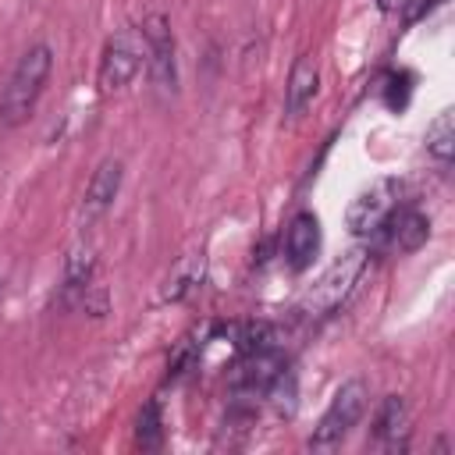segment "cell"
<instances>
[{"mask_svg": "<svg viewBox=\"0 0 455 455\" xmlns=\"http://www.w3.org/2000/svg\"><path fill=\"white\" fill-rule=\"evenodd\" d=\"M53 71V50L46 43H32L18 64L11 68L4 89H0V128H18L21 121H28V114L36 110L46 78Z\"/></svg>", "mask_w": 455, "mask_h": 455, "instance_id": "1", "label": "cell"}, {"mask_svg": "<svg viewBox=\"0 0 455 455\" xmlns=\"http://www.w3.org/2000/svg\"><path fill=\"white\" fill-rule=\"evenodd\" d=\"M366 259H370V249H366V245H355V249H348L345 256H338V259L313 281V288L302 295L299 309H302L306 316H331V313L352 295V288L359 284V277H363V270H366Z\"/></svg>", "mask_w": 455, "mask_h": 455, "instance_id": "2", "label": "cell"}, {"mask_svg": "<svg viewBox=\"0 0 455 455\" xmlns=\"http://www.w3.org/2000/svg\"><path fill=\"white\" fill-rule=\"evenodd\" d=\"M366 405H370V387H366V380H359V377L345 380V384L334 391L331 405L323 409L320 423L313 427L309 448H313V451H334V448H341V441H345V437L359 427V419L366 416Z\"/></svg>", "mask_w": 455, "mask_h": 455, "instance_id": "3", "label": "cell"}, {"mask_svg": "<svg viewBox=\"0 0 455 455\" xmlns=\"http://www.w3.org/2000/svg\"><path fill=\"white\" fill-rule=\"evenodd\" d=\"M142 68H146V39H142V28L124 25V28H117V32L103 43L96 85H100L103 96L121 92Z\"/></svg>", "mask_w": 455, "mask_h": 455, "instance_id": "4", "label": "cell"}, {"mask_svg": "<svg viewBox=\"0 0 455 455\" xmlns=\"http://www.w3.org/2000/svg\"><path fill=\"white\" fill-rule=\"evenodd\" d=\"M402 206V181L398 178H380L373 181L370 188H363L352 203H348V213H345V224L355 238H366L373 242L380 235V228L387 224V217Z\"/></svg>", "mask_w": 455, "mask_h": 455, "instance_id": "5", "label": "cell"}, {"mask_svg": "<svg viewBox=\"0 0 455 455\" xmlns=\"http://www.w3.org/2000/svg\"><path fill=\"white\" fill-rule=\"evenodd\" d=\"M139 28L146 39V71H149L153 89L160 96H174V89H178V46H174L171 21L164 14H146V21Z\"/></svg>", "mask_w": 455, "mask_h": 455, "instance_id": "6", "label": "cell"}, {"mask_svg": "<svg viewBox=\"0 0 455 455\" xmlns=\"http://www.w3.org/2000/svg\"><path fill=\"white\" fill-rule=\"evenodd\" d=\"M409 434H412V427H409V405H405V398L402 395H387L377 405V412H373L370 444L380 448V451H387V455H395V451H405L409 448Z\"/></svg>", "mask_w": 455, "mask_h": 455, "instance_id": "7", "label": "cell"}, {"mask_svg": "<svg viewBox=\"0 0 455 455\" xmlns=\"http://www.w3.org/2000/svg\"><path fill=\"white\" fill-rule=\"evenodd\" d=\"M121 181H124V164H121L117 156L100 160V167L92 171V178H89V185H85V196H82V220H85V224L100 220V217L114 206V199H117V192H121Z\"/></svg>", "mask_w": 455, "mask_h": 455, "instance_id": "8", "label": "cell"}, {"mask_svg": "<svg viewBox=\"0 0 455 455\" xmlns=\"http://www.w3.org/2000/svg\"><path fill=\"white\" fill-rule=\"evenodd\" d=\"M427 238H430V220H427V213L416 210V206H409V203H402V206L387 217V224L380 228V235H377L373 242H384V245H391V249H398V252H416Z\"/></svg>", "mask_w": 455, "mask_h": 455, "instance_id": "9", "label": "cell"}, {"mask_svg": "<svg viewBox=\"0 0 455 455\" xmlns=\"http://www.w3.org/2000/svg\"><path fill=\"white\" fill-rule=\"evenodd\" d=\"M320 252V220L316 213L302 210L288 220V231H284V259L291 270H306L313 263V256Z\"/></svg>", "mask_w": 455, "mask_h": 455, "instance_id": "10", "label": "cell"}, {"mask_svg": "<svg viewBox=\"0 0 455 455\" xmlns=\"http://www.w3.org/2000/svg\"><path fill=\"white\" fill-rule=\"evenodd\" d=\"M320 92V68L309 53L295 57L291 71H288V85H284V114L288 117H302L306 107L316 100Z\"/></svg>", "mask_w": 455, "mask_h": 455, "instance_id": "11", "label": "cell"}, {"mask_svg": "<svg viewBox=\"0 0 455 455\" xmlns=\"http://www.w3.org/2000/svg\"><path fill=\"white\" fill-rule=\"evenodd\" d=\"M92 274H96V252H92V245H85V242L71 245L68 256H64V277H60L64 302H75L78 295L85 299V291L92 288Z\"/></svg>", "mask_w": 455, "mask_h": 455, "instance_id": "12", "label": "cell"}, {"mask_svg": "<svg viewBox=\"0 0 455 455\" xmlns=\"http://www.w3.org/2000/svg\"><path fill=\"white\" fill-rule=\"evenodd\" d=\"M427 153H430L441 167L451 164V156H455V117H451V110H441V114L427 124Z\"/></svg>", "mask_w": 455, "mask_h": 455, "instance_id": "13", "label": "cell"}, {"mask_svg": "<svg viewBox=\"0 0 455 455\" xmlns=\"http://www.w3.org/2000/svg\"><path fill=\"white\" fill-rule=\"evenodd\" d=\"M135 444L142 451H156L164 444V409H160V398H149L142 409H139V419H135Z\"/></svg>", "mask_w": 455, "mask_h": 455, "instance_id": "14", "label": "cell"}, {"mask_svg": "<svg viewBox=\"0 0 455 455\" xmlns=\"http://www.w3.org/2000/svg\"><path fill=\"white\" fill-rule=\"evenodd\" d=\"M384 4V11H395V14H402L405 21H416V18H423L430 7H437L441 0H380Z\"/></svg>", "mask_w": 455, "mask_h": 455, "instance_id": "15", "label": "cell"}, {"mask_svg": "<svg viewBox=\"0 0 455 455\" xmlns=\"http://www.w3.org/2000/svg\"><path fill=\"white\" fill-rule=\"evenodd\" d=\"M0 291H4V284H0Z\"/></svg>", "mask_w": 455, "mask_h": 455, "instance_id": "16", "label": "cell"}]
</instances>
